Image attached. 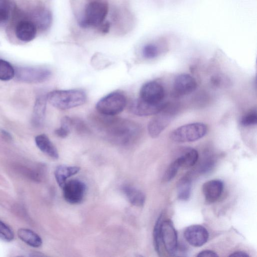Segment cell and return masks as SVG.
<instances>
[{
    "instance_id": "cell-1",
    "label": "cell",
    "mask_w": 257,
    "mask_h": 257,
    "mask_svg": "<svg viewBox=\"0 0 257 257\" xmlns=\"http://www.w3.org/2000/svg\"><path fill=\"white\" fill-rule=\"evenodd\" d=\"M74 25L79 34L105 35L125 33L131 28V14L123 6L113 5L111 0H72Z\"/></svg>"
},
{
    "instance_id": "cell-2",
    "label": "cell",
    "mask_w": 257,
    "mask_h": 257,
    "mask_svg": "<svg viewBox=\"0 0 257 257\" xmlns=\"http://www.w3.org/2000/svg\"><path fill=\"white\" fill-rule=\"evenodd\" d=\"M101 116L94 118L97 129L110 141L126 144L138 135L140 128L134 122L113 116Z\"/></svg>"
},
{
    "instance_id": "cell-3",
    "label": "cell",
    "mask_w": 257,
    "mask_h": 257,
    "mask_svg": "<svg viewBox=\"0 0 257 257\" xmlns=\"http://www.w3.org/2000/svg\"><path fill=\"white\" fill-rule=\"evenodd\" d=\"M46 98L54 107L66 110L83 104L86 100V95L81 89L56 90L49 92Z\"/></svg>"
},
{
    "instance_id": "cell-4",
    "label": "cell",
    "mask_w": 257,
    "mask_h": 257,
    "mask_svg": "<svg viewBox=\"0 0 257 257\" xmlns=\"http://www.w3.org/2000/svg\"><path fill=\"white\" fill-rule=\"evenodd\" d=\"M207 131V125L201 122L186 124L174 130L171 134V139L177 143L196 141L202 137Z\"/></svg>"
},
{
    "instance_id": "cell-5",
    "label": "cell",
    "mask_w": 257,
    "mask_h": 257,
    "mask_svg": "<svg viewBox=\"0 0 257 257\" xmlns=\"http://www.w3.org/2000/svg\"><path fill=\"white\" fill-rule=\"evenodd\" d=\"M126 99L121 92H111L101 98L96 103V108L102 115L114 116L121 112L125 108Z\"/></svg>"
},
{
    "instance_id": "cell-6",
    "label": "cell",
    "mask_w": 257,
    "mask_h": 257,
    "mask_svg": "<svg viewBox=\"0 0 257 257\" xmlns=\"http://www.w3.org/2000/svg\"><path fill=\"white\" fill-rule=\"evenodd\" d=\"M51 75V71L43 67H19L15 69V76L21 82L41 83L47 80Z\"/></svg>"
},
{
    "instance_id": "cell-7",
    "label": "cell",
    "mask_w": 257,
    "mask_h": 257,
    "mask_svg": "<svg viewBox=\"0 0 257 257\" xmlns=\"http://www.w3.org/2000/svg\"><path fill=\"white\" fill-rule=\"evenodd\" d=\"M174 115V110L166 104L149 121L148 125L149 135L152 138H157L170 124Z\"/></svg>"
},
{
    "instance_id": "cell-8",
    "label": "cell",
    "mask_w": 257,
    "mask_h": 257,
    "mask_svg": "<svg viewBox=\"0 0 257 257\" xmlns=\"http://www.w3.org/2000/svg\"><path fill=\"white\" fill-rule=\"evenodd\" d=\"M164 89L159 83L151 81L145 83L140 91V98L142 101L153 105L164 103Z\"/></svg>"
},
{
    "instance_id": "cell-9",
    "label": "cell",
    "mask_w": 257,
    "mask_h": 257,
    "mask_svg": "<svg viewBox=\"0 0 257 257\" xmlns=\"http://www.w3.org/2000/svg\"><path fill=\"white\" fill-rule=\"evenodd\" d=\"M65 200L72 204L82 202L85 195V184L78 179H72L66 182L62 187Z\"/></svg>"
},
{
    "instance_id": "cell-10",
    "label": "cell",
    "mask_w": 257,
    "mask_h": 257,
    "mask_svg": "<svg viewBox=\"0 0 257 257\" xmlns=\"http://www.w3.org/2000/svg\"><path fill=\"white\" fill-rule=\"evenodd\" d=\"M161 238L168 253L171 256L176 255L178 249V236L171 220L167 219L162 221Z\"/></svg>"
},
{
    "instance_id": "cell-11",
    "label": "cell",
    "mask_w": 257,
    "mask_h": 257,
    "mask_svg": "<svg viewBox=\"0 0 257 257\" xmlns=\"http://www.w3.org/2000/svg\"><path fill=\"white\" fill-rule=\"evenodd\" d=\"M184 236L186 240L191 245L200 247L207 242L209 234L204 226L200 225H192L185 229Z\"/></svg>"
},
{
    "instance_id": "cell-12",
    "label": "cell",
    "mask_w": 257,
    "mask_h": 257,
    "mask_svg": "<svg viewBox=\"0 0 257 257\" xmlns=\"http://www.w3.org/2000/svg\"><path fill=\"white\" fill-rule=\"evenodd\" d=\"M173 86L175 94L182 96L193 92L197 87V82L190 75L182 73L176 77Z\"/></svg>"
},
{
    "instance_id": "cell-13",
    "label": "cell",
    "mask_w": 257,
    "mask_h": 257,
    "mask_svg": "<svg viewBox=\"0 0 257 257\" xmlns=\"http://www.w3.org/2000/svg\"><path fill=\"white\" fill-rule=\"evenodd\" d=\"M165 105L164 103L158 105L149 104L138 98L132 102L130 109L131 112L135 115L146 116L155 115L162 110Z\"/></svg>"
},
{
    "instance_id": "cell-14",
    "label": "cell",
    "mask_w": 257,
    "mask_h": 257,
    "mask_svg": "<svg viewBox=\"0 0 257 257\" xmlns=\"http://www.w3.org/2000/svg\"><path fill=\"white\" fill-rule=\"evenodd\" d=\"M223 186V182L220 180H212L204 183L202 191L205 200L209 203L217 201L221 195Z\"/></svg>"
},
{
    "instance_id": "cell-15",
    "label": "cell",
    "mask_w": 257,
    "mask_h": 257,
    "mask_svg": "<svg viewBox=\"0 0 257 257\" xmlns=\"http://www.w3.org/2000/svg\"><path fill=\"white\" fill-rule=\"evenodd\" d=\"M15 32L16 36L19 40L24 42H29L36 37L37 28L33 22L23 21L18 24Z\"/></svg>"
},
{
    "instance_id": "cell-16",
    "label": "cell",
    "mask_w": 257,
    "mask_h": 257,
    "mask_svg": "<svg viewBox=\"0 0 257 257\" xmlns=\"http://www.w3.org/2000/svg\"><path fill=\"white\" fill-rule=\"evenodd\" d=\"M47 101L46 95H41L36 98L32 118V123L36 127L41 126L44 122Z\"/></svg>"
},
{
    "instance_id": "cell-17",
    "label": "cell",
    "mask_w": 257,
    "mask_h": 257,
    "mask_svg": "<svg viewBox=\"0 0 257 257\" xmlns=\"http://www.w3.org/2000/svg\"><path fill=\"white\" fill-rule=\"evenodd\" d=\"M35 143L38 148L50 157L54 159L59 158L56 148L46 135L41 134L36 136Z\"/></svg>"
},
{
    "instance_id": "cell-18",
    "label": "cell",
    "mask_w": 257,
    "mask_h": 257,
    "mask_svg": "<svg viewBox=\"0 0 257 257\" xmlns=\"http://www.w3.org/2000/svg\"><path fill=\"white\" fill-rule=\"evenodd\" d=\"M80 168L78 166H70L61 165L56 168L54 175L56 180L60 187H62L67 179L78 173Z\"/></svg>"
},
{
    "instance_id": "cell-19",
    "label": "cell",
    "mask_w": 257,
    "mask_h": 257,
    "mask_svg": "<svg viewBox=\"0 0 257 257\" xmlns=\"http://www.w3.org/2000/svg\"><path fill=\"white\" fill-rule=\"evenodd\" d=\"M122 190L128 201L132 205L138 207L144 205L146 196L141 190L129 185L123 186Z\"/></svg>"
},
{
    "instance_id": "cell-20",
    "label": "cell",
    "mask_w": 257,
    "mask_h": 257,
    "mask_svg": "<svg viewBox=\"0 0 257 257\" xmlns=\"http://www.w3.org/2000/svg\"><path fill=\"white\" fill-rule=\"evenodd\" d=\"M198 158V153L196 150L188 148L185 150L176 159L180 167L188 168L194 166L197 162Z\"/></svg>"
},
{
    "instance_id": "cell-21",
    "label": "cell",
    "mask_w": 257,
    "mask_h": 257,
    "mask_svg": "<svg viewBox=\"0 0 257 257\" xmlns=\"http://www.w3.org/2000/svg\"><path fill=\"white\" fill-rule=\"evenodd\" d=\"M19 237L30 246L38 247L42 244L41 238L33 231L27 228H20L18 231Z\"/></svg>"
},
{
    "instance_id": "cell-22",
    "label": "cell",
    "mask_w": 257,
    "mask_h": 257,
    "mask_svg": "<svg viewBox=\"0 0 257 257\" xmlns=\"http://www.w3.org/2000/svg\"><path fill=\"white\" fill-rule=\"evenodd\" d=\"M162 37L161 40L148 43L145 44L142 48V55L146 59H151L157 57L160 52V45L165 40Z\"/></svg>"
},
{
    "instance_id": "cell-23",
    "label": "cell",
    "mask_w": 257,
    "mask_h": 257,
    "mask_svg": "<svg viewBox=\"0 0 257 257\" xmlns=\"http://www.w3.org/2000/svg\"><path fill=\"white\" fill-rule=\"evenodd\" d=\"M178 198L181 200H187L191 192V180L189 177H184L177 184Z\"/></svg>"
},
{
    "instance_id": "cell-24",
    "label": "cell",
    "mask_w": 257,
    "mask_h": 257,
    "mask_svg": "<svg viewBox=\"0 0 257 257\" xmlns=\"http://www.w3.org/2000/svg\"><path fill=\"white\" fill-rule=\"evenodd\" d=\"M15 77V68L8 61L0 59V80L8 81Z\"/></svg>"
},
{
    "instance_id": "cell-25",
    "label": "cell",
    "mask_w": 257,
    "mask_h": 257,
    "mask_svg": "<svg viewBox=\"0 0 257 257\" xmlns=\"http://www.w3.org/2000/svg\"><path fill=\"white\" fill-rule=\"evenodd\" d=\"M72 128V118L66 116L62 118L60 127L55 131V133L58 137L65 138L68 136Z\"/></svg>"
},
{
    "instance_id": "cell-26",
    "label": "cell",
    "mask_w": 257,
    "mask_h": 257,
    "mask_svg": "<svg viewBox=\"0 0 257 257\" xmlns=\"http://www.w3.org/2000/svg\"><path fill=\"white\" fill-rule=\"evenodd\" d=\"M163 221L162 214L158 217L153 231L154 245L155 249L158 254L160 253V246L161 243V229Z\"/></svg>"
},
{
    "instance_id": "cell-27",
    "label": "cell",
    "mask_w": 257,
    "mask_h": 257,
    "mask_svg": "<svg viewBox=\"0 0 257 257\" xmlns=\"http://www.w3.org/2000/svg\"><path fill=\"white\" fill-rule=\"evenodd\" d=\"M10 15V4L8 0H0V24H5Z\"/></svg>"
},
{
    "instance_id": "cell-28",
    "label": "cell",
    "mask_w": 257,
    "mask_h": 257,
    "mask_svg": "<svg viewBox=\"0 0 257 257\" xmlns=\"http://www.w3.org/2000/svg\"><path fill=\"white\" fill-rule=\"evenodd\" d=\"M180 167L179 163L178 160L176 159L170 165L165 172L163 176V180L165 182L171 181L175 177Z\"/></svg>"
},
{
    "instance_id": "cell-29",
    "label": "cell",
    "mask_w": 257,
    "mask_h": 257,
    "mask_svg": "<svg viewBox=\"0 0 257 257\" xmlns=\"http://www.w3.org/2000/svg\"><path fill=\"white\" fill-rule=\"evenodd\" d=\"M14 237V234L11 228L0 221V238L7 241H11Z\"/></svg>"
},
{
    "instance_id": "cell-30",
    "label": "cell",
    "mask_w": 257,
    "mask_h": 257,
    "mask_svg": "<svg viewBox=\"0 0 257 257\" xmlns=\"http://www.w3.org/2000/svg\"><path fill=\"white\" fill-rule=\"evenodd\" d=\"M241 124L245 126H249L256 124L257 113L255 110H251L245 114L241 119Z\"/></svg>"
},
{
    "instance_id": "cell-31",
    "label": "cell",
    "mask_w": 257,
    "mask_h": 257,
    "mask_svg": "<svg viewBox=\"0 0 257 257\" xmlns=\"http://www.w3.org/2000/svg\"><path fill=\"white\" fill-rule=\"evenodd\" d=\"M75 128L78 133H87L89 130L84 122L78 118H72V128Z\"/></svg>"
},
{
    "instance_id": "cell-32",
    "label": "cell",
    "mask_w": 257,
    "mask_h": 257,
    "mask_svg": "<svg viewBox=\"0 0 257 257\" xmlns=\"http://www.w3.org/2000/svg\"><path fill=\"white\" fill-rule=\"evenodd\" d=\"M214 165V161L211 158H208L203 162L200 165L199 170L201 173H206L209 172Z\"/></svg>"
},
{
    "instance_id": "cell-33",
    "label": "cell",
    "mask_w": 257,
    "mask_h": 257,
    "mask_svg": "<svg viewBox=\"0 0 257 257\" xmlns=\"http://www.w3.org/2000/svg\"><path fill=\"white\" fill-rule=\"evenodd\" d=\"M197 256L198 257H217L218 256L217 253L210 250H205L200 252Z\"/></svg>"
},
{
    "instance_id": "cell-34",
    "label": "cell",
    "mask_w": 257,
    "mask_h": 257,
    "mask_svg": "<svg viewBox=\"0 0 257 257\" xmlns=\"http://www.w3.org/2000/svg\"><path fill=\"white\" fill-rule=\"evenodd\" d=\"M229 256L235 257H248L249 255L245 252L242 251H236L232 253Z\"/></svg>"
},
{
    "instance_id": "cell-35",
    "label": "cell",
    "mask_w": 257,
    "mask_h": 257,
    "mask_svg": "<svg viewBox=\"0 0 257 257\" xmlns=\"http://www.w3.org/2000/svg\"><path fill=\"white\" fill-rule=\"evenodd\" d=\"M2 135L4 136V137L8 140H11L12 137L11 135L7 131L3 130L2 131Z\"/></svg>"
}]
</instances>
